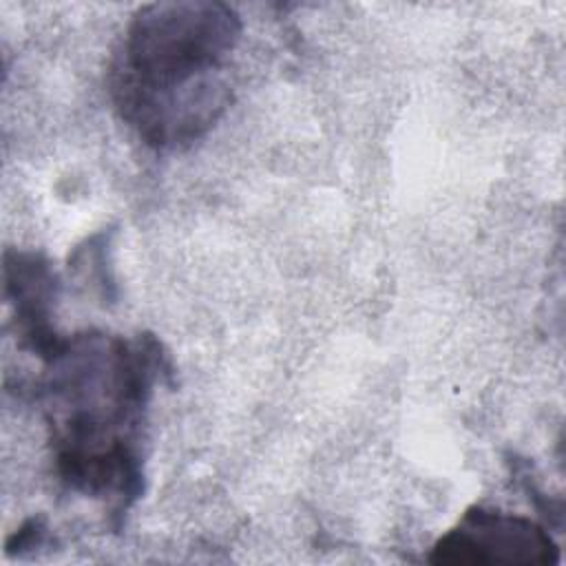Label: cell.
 <instances>
[{
    "label": "cell",
    "mask_w": 566,
    "mask_h": 566,
    "mask_svg": "<svg viewBox=\"0 0 566 566\" xmlns=\"http://www.w3.org/2000/svg\"><path fill=\"white\" fill-rule=\"evenodd\" d=\"M42 402L60 480L124 515L144 489V429L157 382L172 374L150 334L97 329L62 336L42 358Z\"/></svg>",
    "instance_id": "cell-1"
},
{
    "label": "cell",
    "mask_w": 566,
    "mask_h": 566,
    "mask_svg": "<svg viewBox=\"0 0 566 566\" xmlns=\"http://www.w3.org/2000/svg\"><path fill=\"white\" fill-rule=\"evenodd\" d=\"M234 7L217 0H161L139 7L108 69L122 122L150 148L181 150L228 111V57L241 42Z\"/></svg>",
    "instance_id": "cell-2"
},
{
    "label": "cell",
    "mask_w": 566,
    "mask_h": 566,
    "mask_svg": "<svg viewBox=\"0 0 566 566\" xmlns=\"http://www.w3.org/2000/svg\"><path fill=\"white\" fill-rule=\"evenodd\" d=\"M4 294L13 310L18 347L40 360L60 343L51 321L57 301V276L49 261L33 252H4Z\"/></svg>",
    "instance_id": "cell-4"
},
{
    "label": "cell",
    "mask_w": 566,
    "mask_h": 566,
    "mask_svg": "<svg viewBox=\"0 0 566 566\" xmlns=\"http://www.w3.org/2000/svg\"><path fill=\"white\" fill-rule=\"evenodd\" d=\"M429 562L455 566H551L559 562V546L551 533L531 517L471 506L460 522L433 544Z\"/></svg>",
    "instance_id": "cell-3"
}]
</instances>
